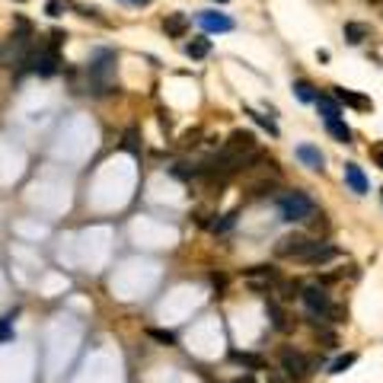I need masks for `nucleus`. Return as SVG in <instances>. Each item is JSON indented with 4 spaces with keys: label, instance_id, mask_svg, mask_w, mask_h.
<instances>
[{
    "label": "nucleus",
    "instance_id": "f257e3e1",
    "mask_svg": "<svg viewBox=\"0 0 383 383\" xmlns=\"http://www.w3.org/2000/svg\"><path fill=\"white\" fill-rule=\"evenodd\" d=\"M278 211L288 224H307L317 217V201L307 192H284L278 198Z\"/></svg>",
    "mask_w": 383,
    "mask_h": 383
},
{
    "label": "nucleus",
    "instance_id": "f03ea898",
    "mask_svg": "<svg viewBox=\"0 0 383 383\" xmlns=\"http://www.w3.org/2000/svg\"><path fill=\"white\" fill-rule=\"evenodd\" d=\"M55 42L51 45H42L36 48V51H29V71L38 77H55L58 71H61V55H58V42H61V36H51Z\"/></svg>",
    "mask_w": 383,
    "mask_h": 383
},
{
    "label": "nucleus",
    "instance_id": "7ed1b4c3",
    "mask_svg": "<svg viewBox=\"0 0 383 383\" xmlns=\"http://www.w3.org/2000/svg\"><path fill=\"white\" fill-rule=\"evenodd\" d=\"M281 367H284L294 380H304L317 365H313L304 351H297V348H284V351H281Z\"/></svg>",
    "mask_w": 383,
    "mask_h": 383
},
{
    "label": "nucleus",
    "instance_id": "20e7f679",
    "mask_svg": "<svg viewBox=\"0 0 383 383\" xmlns=\"http://www.w3.org/2000/svg\"><path fill=\"white\" fill-rule=\"evenodd\" d=\"M300 300H304V307H307L313 317H323V319H326L329 307H332V300H329V294H326L323 284H310V288H304L300 291Z\"/></svg>",
    "mask_w": 383,
    "mask_h": 383
},
{
    "label": "nucleus",
    "instance_id": "39448f33",
    "mask_svg": "<svg viewBox=\"0 0 383 383\" xmlns=\"http://www.w3.org/2000/svg\"><path fill=\"white\" fill-rule=\"evenodd\" d=\"M338 249L332 243H326V240H310L307 249L297 256V262H304V265H323V262L336 259Z\"/></svg>",
    "mask_w": 383,
    "mask_h": 383
},
{
    "label": "nucleus",
    "instance_id": "423d86ee",
    "mask_svg": "<svg viewBox=\"0 0 383 383\" xmlns=\"http://www.w3.org/2000/svg\"><path fill=\"white\" fill-rule=\"evenodd\" d=\"M310 236L304 234H294V236H281L278 243H275V256H281V259H297L304 249H307Z\"/></svg>",
    "mask_w": 383,
    "mask_h": 383
},
{
    "label": "nucleus",
    "instance_id": "0eeeda50",
    "mask_svg": "<svg viewBox=\"0 0 383 383\" xmlns=\"http://www.w3.org/2000/svg\"><path fill=\"white\" fill-rule=\"evenodd\" d=\"M332 90H336V99H338V103L351 106V109H358V112H374V99H371V96L351 93V90H345V86H332Z\"/></svg>",
    "mask_w": 383,
    "mask_h": 383
},
{
    "label": "nucleus",
    "instance_id": "6e6552de",
    "mask_svg": "<svg viewBox=\"0 0 383 383\" xmlns=\"http://www.w3.org/2000/svg\"><path fill=\"white\" fill-rule=\"evenodd\" d=\"M198 26L205 32H230L234 29V19L227 13H198Z\"/></svg>",
    "mask_w": 383,
    "mask_h": 383
},
{
    "label": "nucleus",
    "instance_id": "1a4fd4ad",
    "mask_svg": "<svg viewBox=\"0 0 383 383\" xmlns=\"http://www.w3.org/2000/svg\"><path fill=\"white\" fill-rule=\"evenodd\" d=\"M188 16L186 13H166V19H163V32H166L169 38H182L188 32Z\"/></svg>",
    "mask_w": 383,
    "mask_h": 383
},
{
    "label": "nucleus",
    "instance_id": "9d476101",
    "mask_svg": "<svg viewBox=\"0 0 383 383\" xmlns=\"http://www.w3.org/2000/svg\"><path fill=\"white\" fill-rule=\"evenodd\" d=\"M224 147L227 150H240V153H256V134L253 131H234Z\"/></svg>",
    "mask_w": 383,
    "mask_h": 383
},
{
    "label": "nucleus",
    "instance_id": "9b49d317",
    "mask_svg": "<svg viewBox=\"0 0 383 383\" xmlns=\"http://www.w3.org/2000/svg\"><path fill=\"white\" fill-rule=\"evenodd\" d=\"M345 182L355 195H365L367 192V179H365V173H361V166H355V163H345Z\"/></svg>",
    "mask_w": 383,
    "mask_h": 383
},
{
    "label": "nucleus",
    "instance_id": "f8f14e48",
    "mask_svg": "<svg viewBox=\"0 0 383 383\" xmlns=\"http://www.w3.org/2000/svg\"><path fill=\"white\" fill-rule=\"evenodd\" d=\"M297 160L304 163V166H310V169H323V153H319V147H313V144H300L297 147Z\"/></svg>",
    "mask_w": 383,
    "mask_h": 383
},
{
    "label": "nucleus",
    "instance_id": "ddd939ff",
    "mask_svg": "<svg viewBox=\"0 0 383 383\" xmlns=\"http://www.w3.org/2000/svg\"><path fill=\"white\" fill-rule=\"evenodd\" d=\"M365 38H371V26L367 23H345V42L361 45Z\"/></svg>",
    "mask_w": 383,
    "mask_h": 383
},
{
    "label": "nucleus",
    "instance_id": "4468645a",
    "mask_svg": "<svg viewBox=\"0 0 383 383\" xmlns=\"http://www.w3.org/2000/svg\"><path fill=\"white\" fill-rule=\"evenodd\" d=\"M186 55L188 58H208L211 55V38L198 36V38H192V42H186Z\"/></svg>",
    "mask_w": 383,
    "mask_h": 383
},
{
    "label": "nucleus",
    "instance_id": "2eb2a0df",
    "mask_svg": "<svg viewBox=\"0 0 383 383\" xmlns=\"http://www.w3.org/2000/svg\"><path fill=\"white\" fill-rule=\"evenodd\" d=\"M326 131H329V134H332L336 140H342V144H348V140H351V128H348L342 119H329V122H326Z\"/></svg>",
    "mask_w": 383,
    "mask_h": 383
},
{
    "label": "nucleus",
    "instance_id": "dca6fc26",
    "mask_svg": "<svg viewBox=\"0 0 383 383\" xmlns=\"http://www.w3.org/2000/svg\"><path fill=\"white\" fill-rule=\"evenodd\" d=\"M317 109L319 115H323V122H329V119H338V99H329V96H319L317 99Z\"/></svg>",
    "mask_w": 383,
    "mask_h": 383
},
{
    "label": "nucleus",
    "instance_id": "f3484780",
    "mask_svg": "<svg viewBox=\"0 0 383 383\" xmlns=\"http://www.w3.org/2000/svg\"><path fill=\"white\" fill-rule=\"evenodd\" d=\"M269 317H271V326L281 329V332H288V329L294 326V323H288V313H284V310H281L278 304H275V300L269 304Z\"/></svg>",
    "mask_w": 383,
    "mask_h": 383
},
{
    "label": "nucleus",
    "instance_id": "a211bd4d",
    "mask_svg": "<svg viewBox=\"0 0 383 383\" xmlns=\"http://www.w3.org/2000/svg\"><path fill=\"white\" fill-rule=\"evenodd\" d=\"M236 361V365H243V367H253V371H265V358H259V355H243V351H234V355H230Z\"/></svg>",
    "mask_w": 383,
    "mask_h": 383
},
{
    "label": "nucleus",
    "instance_id": "6ab92c4d",
    "mask_svg": "<svg viewBox=\"0 0 383 383\" xmlns=\"http://www.w3.org/2000/svg\"><path fill=\"white\" fill-rule=\"evenodd\" d=\"M300 284L297 281H278V284H275V294H278L281 300H294V297H300Z\"/></svg>",
    "mask_w": 383,
    "mask_h": 383
},
{
    "label": "nucleus",
    "instance_id": "aec40b11",
    "mask_svg": "<svg viewBox=\"0 0 383 383\" xmlns=\"http://www.w3.org/2000/svg\"><path fill=\"white\" fill-rule=\"evenodd\" d=\"M294 93H297L300 103H317L319 99V93L313 90V84H307V80H297V84H294Z\"/></svg>",
    "mask_w": 383,
    "mask_h": 383
},
{
    "label": "nucleus",
    "instance_id": "412c9836",
    "mask_svg": "<svg viewBox=\"0 0 383 383\" xmlns=\"http://www.w3.org/2000/svg\"><path fill=\"white\" fill-rule=\"evenodd\" d=\"M147 336L153 338V342H160V345H176V336L169 332V329H147Z\"/></svg>",
    "mask_w": 383,
    "mask_h": 383
},
{
    "label": "nucleus",
    "instance_id": "4be33fe9",
    "mask_svg": "<svg viewBox=\"0 0 383 383\" xmlns=\"http://www.w3.org/2000/svg\"><path fill=\"white\" fill-rule=\"evenodd\" d=\"M246 115H249V119H253L256 125H262V128L269 131L271 138H278V128H275V122H271V119H265V115H259V112H253V109H246Z\"/></svg>",
    "mask_w": 383,
    "mask_h": 383
},
{
    "label": "nucleus",
    "instance_id": "5701e85b",
    "mask_svg": "<svg viewBox=\"0 0 383 383\" xmlns=\"http://www.w3.org/2000/svg\"><path fill=\"white\" fill-rule=\"evenodd\" d=\"M358 361V355H345V358H338V361H332V365H329V374H345L348 367L355 365Z\"/></svg>",
    "mask_w": 383,
    "mask_h": 383
},
{
    "label": "nucleus",
    "instance_id": "b1692460",
    "mask_svg": "<svg viewBox=\"0 0 383 383\" xmlns=\"http://www.w3.org/2000/svg\"><path fill=\"white\" fill-rule=\"evenodd\" d=\"M265 374H269V383H294V377L284 371V367H278V371H271V367H265Z\"/></svg>",
    "mask_w": 383,
    "mask_h": 383
},
{
    "label": "nucleus",
    "instance_id": "393cba45",
    "mask_svg": "<svg viewBox=\"0 0 383 383\" xmlns=\"http://www.w3.org/2000/svg\"><path fill=\"white\" fill-rule=\"evenodd\" d=\"M7 338H13V313L0 319V342H7Z\"/></svg>",
    "mask_w": 383,
    "mask_h": 383
},
{
    "label": "nucleus",
    "instance_id": "a878e982",
    "mask_svg": "<svg viewBox=\"0 0 383 383\" xmlns=\"http://www.w3.org/2000/svg\"><path fill=\"white\" fill-rule=\"evenodd\" d=\"M326 319H332V323H345V319H348V310L345 307H329Z\"/></svg>",
    "mask_w": 383,
    "mask_h": 383
},
{
    "label": "nucleus",
    "instance_id": "bb28decb",
    "mask_svg": "<svg viewBox=\"0 0 383 383\" xmlns=\"http://www.w3.org/2000/svg\"><path fill=\"white\" fill-rule=\"evenodd\" d=\"M317 338H323V342H326V348H336L338 345L336 336H332V332H326V329H317Z\"/></svg>",
    "mask_w": 383,
    "mask_h": 383
},
{
    "label": "nucleus",
    "instance_id": "cd10ccee",
    "mask_svg": "<svg viewBox=\"0 0 383 383\" xmlns=\"http://www.w3.org/2000/svg\"><path fill=\"white\" fill-rule=\"evenodd\" d=\"M48 16H61V10H64V3L61 0H48Z\"/></svg>",
    "mask_w": 383,
    "mask_h": 383
},
{
    "label": "nucleus",
    "instance_id": "c85d7f7f",
    "mask_svg": "<svg viewBox=\"0 0 383 383\" xmlns=\"http://www.w3.org/2000/svg\"><path fill=\"white\" fill-rule=\"evenodd\" d=\"M125 147H128L131 153H138V134H134V131H128V134H125Z\"/></svg>",
    "mask_w": 383,
    "mask_h": 383
},
{
    "label": "nucleus",
    "instance_id": "c756f323",
    "mask_svg": "<svg viewBox=\"0 0 383 383\" xmlns=\"http://www.w3.org/2000/svg\"><path fill=\"white\" fill-rule=\"evenodd\" d=\"M371 157H374V163H377V166L383 169V144H377V147L371 150Z\"/></svg>",
    "mask_w": 383,
    "mask_h": 383
},
{
    "label": "nucleus",
    "instance_id": "7c9ffc66",
    "mask_svg": "<svg viewBox=\"0 0 383 383\" xmlns=\"http://www.w3.org/2000/svg\"><path fill=\"white\" fill-rule=\"evenodd\" d=\"M234 217H236V214H227L221 224H214V230H227V227H234Z\"/></svg>",
    "mask_w": 383,
    "mask_h": 383
},
{
    "label": "nucleus",
    "instance_id": "2f4dec72",
    "mask_svg": "<svg viewBox=\"0 0 383 383\" xmlns=\"http://www.w3.org/2000/svg\"><path fill=\"white\" fill-rule=\"evenodd\" d=\"M234 383H256V377H249V374H246V377H236Z\"/></svg>",
    "mask_w": 383,
    "mask_h": 383
},
{
    "label": "nucleus",
    "instance_id": "473e14b6",
    "mask_svg": "<svg viewBox=\"0 0 383 383\" xmlns=\"http://www.w3.org/2000/svg\"><path fill=\"white\" fill-rule=\"evenodd\" d=\"M125 3H150V0H125Z\"/></svg>",
    "mask_w": 383,
    "mask_h": 383
},
{
    "label": "nucleus",
    "instance_id": "72a5a7b5",
    "mask_svg": "<svg viewBox=\"0 0 383 383\" xmlns=\"http://www.w3.org/2000/svg\"><path fill=\"white\" fill-rule=\"evenodd\" d=\"M217 3H227V0H217Z\"/></svg>",
    "mask_w": 383,
    "mask_h": 383
}]
</instances>
